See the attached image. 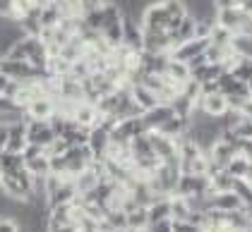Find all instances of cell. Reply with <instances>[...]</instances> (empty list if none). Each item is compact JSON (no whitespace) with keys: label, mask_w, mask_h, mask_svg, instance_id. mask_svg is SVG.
<instances>
[{"label":"cell","mask_w":252,"mask_h":232,"mask_svg":"<svg viewBox=\"0 0 252 232\" xmlns=\"http://www.w3.org/2000/svg\"><path fill=\"white\" fill-rule=\"evenodd\" d=\"M233 31H228L226 26H221V24H214L212 29V36H209V43L212 46H219V48H231V41H233Z\"/></svg>","instance_id":"24"},{"label":"cell","mask_w":252,"mask_h":232,"mask_svg":"<svg viewBox=\"0 0 252 232\" xmlns=\"http://www.w3.org/2000/svg\"><path fill=\"white\" fill-rule=\"evenodd\" d=\"M248 89H250V98H252V79L248 81Z\"/></svg>","instance_id":"38"},{"label":"cell","mask_w":252,"mask_h":232,"mask_svg":"<svg viewBox=\"0 0 252 232\" xmlns=\"http://www.w3.org/2000/svg\"><path fill=\"white\" fill-rule=\"evenodd\" d=\"M231 48L240 60H252V34H235Z\"/></svg>","instance_id":"20"},{"label":"cell","mask_w":252,"mask_h":232,"mask_svg":"<svg viewBox=\"0 0 252 232\" xmlns=\"http://www.w3.org/2000/svg\"><path fill=\"white\" fill-rule=\"evenodd\" d=\"M209 208L221 213H235L243 211V201L235 192H226V194H216V196H209Z\"/></svg>","instance_id":"14"},{"label":"cell","mask_w":252,"mask_h":232,"mask_svg":"<svg viewBox=\"0 0 252 232\" xmlns=\"http://www.w3.org/2000/svg\"><path fill=\"white\" fill-rule=\"evenodd\" d=\"M226 70H223V65H216V62H204V65H197L192 67V81H197L199 86H204V84H214V81H219V77L223 75Z\"/></svg>","instance_id":"12"},{"label":"cell","mask_w":252,"mask_h":232,"mask_svg":"<svg viewBox=\"0 0 252 232\" xmlns=\"http://www.w3.org/2000/svg\"><path fill=\"white\" fill-rule=\"evenodd\" d=\"M171 34V39H173V46L178 48L180 43H185V41H192V39H197V20L194 17H185L183 22H178L173 29L168 31ZM173 48V51H175Z\"/></svg>","instance_id":"13"},{"label":"cell","mask_w":252,"mask_h":232,"mask_svg":"<svg viewBox=\"0 0 252 232\" xmlns=\"http://www.w3.org/2000/svg\"><path fill=\"white\" fill-rule=\"evenodd\" d=\"M48 232H77L75 225H58V228H48Z\"/></svg>","instance_id":"34"},{"label":"cell","mask_w":252,"mask_h":232,"mask_svg":"<svg viewBox=\"0 0 252 232\" xmlns=\"http://www.w3.org/2000/svg\"><path fill=\"white\" fill-rule=\"evenodd\" d=\"M240 7L245 10V15H248V17H252V0H243V2H240Z\"/></svg>","instance_id":"37"},{"label":"cell","mask_w":252,"mask_h":232,"mask_svg":"<svg viewBox=\"0 0 252 232\" xmlns=\"http://www.w3.org/2000/svg\"><path fill=\"white\" fill-rule=\"evenodd\" d=\"M27 170L32 173V177H48L51 175V155L43 154L36 158H29L27 160Z\"/></svg>","instance_id":"22"},{"label":"cell","mask_w":252,"mask_h":232,"mask_svg":"<svg viewBox=\"0 0 252 232\" xmlns=\"http://www.w3.org/2000/svg\"><path fill=\"white\" fill-rule=\"evenodd\" d=\"M171 26H173V20H171L163 0L147 7V12L142 17V29H147V31H171Z\"/></svg>","instance_id":"2"},{"label":"cell","mask_w":252,"mask_h":232,"mask_svg":"<svg viewBox=\"0 0 252 232\" xmlns=\"http://www.w3.org/2000/svg\"><path fill=\"white\" fill-rule=\"evenodd\" d=\"M0 232H22V225L15 218H0Z\"/></svg>","instance_id":"29"},{"label":"cell","mask_w":252,"mask_h":232,"mask_svg":"<svg viewBox=\"0 0 252 232\" xmlns=\"http://www.w3.org/2000/svg\"><path fill=\"white\" fill-rule=\"evenodd\" d=\"M7 139H10V127L0 125V155L5 154V149H7Z\"/></svg>","instance_id":"31"},{"label":"cell","mask_w":252,"mask_h":232,"mask_svg":"<svg viewBox=\"0 0 252 232\" xmlns=\"http://www.w3.org/2000/svg\"><path fill=\"white\" fill-rule=\"evenodd\" d=\"M70 149H72V144H70L65 136H56V141L48 146V155H51V158H53V155H65Z\"/></svg>","instance_id":"26"},{"label":"cell","mask_w":252,"mask_h":232,"mask_svg":"<svg viewBox=\"0 0 252 232\" xmlns=\"http://www.w3.org/2000/svg\"><path fill=\"white\" fill-rule=\"evenodd\" d=\"M231 134L235 136V141H252V120L243 115V120L231 129Z\"/></svg>","instance_id":"25"},{"label":"cell","mask_w":252,"mask_h":232,"mask_svg":"<svg viewBox=\"0 0 252 232\" xmlns=\"http://www.w3.org/2000/svg\"><path fill=\"white\" fill-rule=\"evenodd\" d=\"M10 7H12V0H0V15H10Z\"/></svg>","instance_id":"35"},{"label":"cell","mask_w":252,"mask_h":232,"mask_svg":"<svg viewBox=\"0 0 252 232\" xmlns=\"http://www.w3.org/2000/svg\"><path fill=\"white\" fill-rule=\"evenodd\" d=\"M248 20H250V17L245 15L243 7H223V10L216 12V24L226 26V29L233 31V34L243 31V26H245V22Z\"/></svg>","instance_id":"8"},{"label":"cell","mask_w":252,"mask_h":232,"mask_svg":"<svg viewBox=\"0 0 252 232\" xmlns=\"http://www.w3.org/2000/svg\"><path fill=\"white\" fill-rule=\"evenodd\" d=\"M149 220L152 223H161V220H173L171 218V201L168 199H156L149 206Z\"/></svg>","instance_id":"23"},{"label":"cell","mask_w":252,"mask_h":232,"mask_svg":"<svg viewBox=\"0 0 252 232\" xmlns=\"http://www.w3.org/2000/svg\"><path fill=\"white\" fill-rule=\"evenodd\" d=\"M204 115L209 117H223L228 110H231V105H228V98L223 96L221 91H212V94H202L199 98V105H197Z\"/></svg>","instance_id":"6"},{"label":"cell","mask_w":252,"mask_h":232,"mask_svg":"<svg viewBox=\"0 0 252 232\" xmlns=\"http://www.w3.org/2000/svg\"><path fill=\"white\" fill-rule=\"evenodd\" d=\"M72 120H75V125H77V127L87 129V132H92L94 127L101 125V120H103V117H101V113H98V108L94 105V103L82 101V103H77V110H75Z\"/></svg>","instance_id":"7"},{"label":"cell","mask_w":252,"mask_h":232,"mask_svg":"<svg viewBox=\"0 0 252 232\" xmlns=\"http://www.w3.org/2000/svg\"><path fill=\"white\" fill-rule=\"evenodd\" d=\"M98 184H101V177H98L92 168H87L84 173H79L77 177H75V189H77V194H92L98 189Z\"/></svg>","instance_id":"16"},{"label":"cell","mask_w":252,"mask_h":232,"mask_svg":"<svg viewBox=\"0 0 252 232\" xmlns=\"http://www.w3.org/2000/svg\"><path fill=\"white\" fill-rule=\"evenodd\" d=\"M173 232H202V228H197L190 220H173Z\"/></svg>","instance_id":"28"},{"label":"cell","mask_w":252,"mask_h":232,"mask_svg":"<svg viewBox=\"0 0 252 232\" xmlns=\"http://www.w3.org/2000/svg\"><path fill=\"white\" fill-rule=\"evenodd\" d=\"M125 218H127V230H149V225H152L149 208H144V206H137L135 211L125 213Z\"/></svg>","instance_id":"18"},{"label":"cell","mask_w":252,"mask_h":232,"mask_svg":"<svg viewBox=\"0 0 252 232\" xmlns=\"http://www.w3.org/2000/svg\"><path fill=\"white\" fill-rule=\"evenodd\" d=\"M106 2H111V0H79V10H82V15H89V12L101 10Z\"/></svg>","instance_id":"27"},{"label":"cell","mask_w":252,"mask_h":232,"mask_svg":"<svg viewBox=\"0 0 252 232\" xmlns=\"http://www.w3.org/2000/svg\"><path fill=\"white\" fill-rule=\"evenodd\" d=\"M207 48H209V39L185 41V43H180L173 53H171V58H173V60H180V62H188V65H190L192 60L202 58V55H207Z\"/></svg>","instance_id":"5"},{"label":"cell","mask_w":252,"mask_h":232,"mask_svg":"<svg viewBox=\"0 0 252 232\" xmlns=\"http://www.w3.org/2000/svg\"><path fill=\"white\" fill-rule=\"evenodd\" d=\"M70 67L72 62L63 58V55H48V62H46V75L48 77H67L70 75Z\"/></svg>","instance_id":"21"},{"label":"cell","mask_w":252,"mask_h":232,"mask_svg":"<svg viewBox=\"0 0 252 232\" xmlns=\"http://www.w3.org/2000/svg\"><path fill=\"white\" fill-rule=\"evenodd\" d=\"M7 84H10V79L0 72V96H5V89H7Z\"/></svg>","instance_id":"36"},{"label":"cell","mask_w":252,"mask_h":232,"mask_svg":"<svg viewBox=\"0 0 252 232\" xmlns=\"http://www.w3.org/2000/svg\"><path fill=\"white\" fill-rule=\"evenodd\" d=\"M240 154L252 160V141H240Z\"/></svg>","instance_id":"33"},{"label":"cell","mask_w":252,"mask_h":232,"mask_svg":"<svg viewBox=\"0 0 252 232\" xmlns=\"http://www.w3.org/2000/svg\"><path fill=\"white\" fill-rule=\"evenodd\" d=\"M127 232H149V230H127Z\"/></svg>","instance_id":"39"},{"label":"cell","mask_w":252,"mask_h":232,"mask_svg":"<svg viewBox=\"0 0 252 232\" xmlns=\"http://www.w3.org/2000/svg\"><path fill=\"white\" fill-rule=\"evenodd\" d=\"M142 31H144V46H142L144 53H149V55H171L173 53L175 46L168 31H147V29H142Z\"/></svg>","instance_id":"3"},{"label":"cell","mask_w":252,"mask_h":232,"mask_svg":"<svg viewBox=\"0 0 252 232\" xmlns=\"http://www.w3.org/2000/svg\"><path fill=\"white\" fill-rule=\"evenodd\" d=\"M56 129H53V125H51V120L46 122V120H29L27 122V139H29V144H36V146H43V149H48L53 141H56Z\"/></svg>","instance_id":"4"},{"label":"cell","mask_w":252,"mask_h":232,"mask_svg":"<svg viewBox=\"0 0 252 232\" xmlns=\"http://www.w3.org/2000/svg\"><path fill=\"white\" fill-rule=\"evenodd\" d=\"M233 187H235V177H231L226 170H216V173L209 175V189H207V196L233 192Z\"/></svg>","instance_id":"15"},{"label":"cell","mask_w":252,"mask_h":232,"mask_svg":"<svg viewBox=\"0 0 252 232\" xmlns=\"http://www.w3.org/2000/svg\"><path fill=\"white\" fill-rule=\"evenodd\" d=\"M250 170H252V160L243 154H238L231 163L226 165V173L231 175V177H235V180H248Z\"/></svg>","instance_id":"17"},{"label":"cell","mask_w":252,"mask_h":232,"mask_svg":"<svg viewBox=\"0 0 252 232\" xmlns=\"http://www.w3.org/2000/svg\"><path fill=\"white\" fill-rule=\"evenodd\" d=\"M130 96H132V101L137 103V108L142 113H149V110H154V108L161 105V98L156 96L152 89H147L144 84H132L130 86Z\"/></svg>","instance_id":"11"},{"label":"cell","mask_w":252,"mask_h":232,"mask_svg":"<svg viewBox=\"0 0 252 232\" xmlns=\"http://www.w3.org/2000/svg\"><path fill=\"white\" fill-rule=\"evenodd\" d=\"M63 5L60 0H46L39 7V24L41 29H56L60 22H63Z\"/></svg>","instance_id":"10"},{"label":"cell","mask_w":252,"mask_h":232,"mask_svg":"<svg viewBox=\"0 0 252 232\" xmlns=\"http://www.w3.org/2000/svg\"><path fill=\"white\" fill-rule=\"evenodd\" d=\"M27 122L29 120H51V117L56 115V98L51 96H41L36 101H32L29 105H27Z\"/></svg>","instance_id":"9"},{"label":"cell","mask_w":252,"mask_h":232,"mask_svg":"<svg viewBox=\"0 0 252 232\" xmlns=\"http://www.w3.org/2000/svg\"><path fill=\"white\" fill-rule=\"evenodd\" d=\"M168 201H171V218L173 220H188L192 215V208L188 204V196L173 194V196H168Z\"/></svg>","instance_id":"19"},{"label":"cell","mask_w":252,"mask_h":232,"mask_svg":"<svg viewBox=\"0 0 252 232\" xmlns=\"http://www.w3.org/2000/svg\"><path fill=\"white\" fill-rule=\"evenodd\" d=\"M216 2V10H223V7H240L243 0H214Z\"/></svg>","instance_id":"32"},{"label":"cell","mask_w":252,"mask_h":232,"mask_svg":"<svg viewBox=\"0 0 252 232\" xmlns=\"http://www.w3.org/2000/svg\"><path fill=\"white\" fill-rule=\"evenodd\" d=\"M147 136H149V141H152L154 155L161 160V163H180L178 139L161 134V132H147Z\"/></svg>","instance_id":"1"},{"label":"cell","mask_w":252,"mask_h":232,"mask_svg":"<svg viewBox=\"0 0 252 232\" xmlns=\"http://www.w3.org/2000/svg\"><path fill=\"white\" fill-rule=\"evenodd\" d=\"M233 232H252V230H233Z\"/></svg>","instance_id":"40"},{"label":"cell","mask_w":252,"mask_h":232,"mask_svg":"<svg viewBox=\"0 0 252 232\" xmlns=\"http://www.w3.org/2000/svg\"><path fill=\"white\" fill-rule=\"evenodd\" d=\"M149 232H173V220H161V223H152Z\"/></svg>","instance_id":"30"}]
</instances>
